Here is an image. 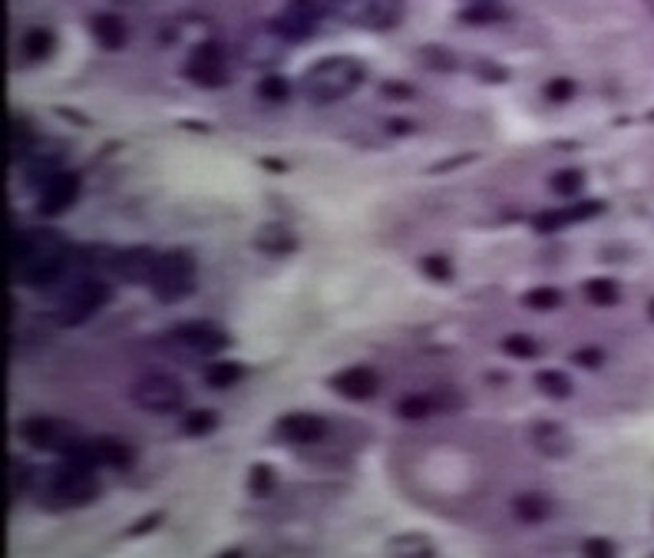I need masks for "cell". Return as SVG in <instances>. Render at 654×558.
<instances>
[{
    "mask_svg": "<svg viewBox=\"0 0 654 558\" xmlns=\"http://www.w3.org/2000/svg\"><path fill=\"white\" fill-rule=\"evenodd\" d=\"M73 251L70 238L53 225L27 228L13 244V275L24 288H50L70 271Z\"/></svg>",
    "mask_w": 654,
    "mask_h": 558,
    "instance_id": "6da1fadb",
    "label": "cell"
},
{
    "mask_svg": "<svg viewBox=\"0 0 654 558\" xmlns=\"http://www.w3.org/2000/svg\"><path fill=\"white\" fill-rule=\"evenodd\" d=\"M100 496H103V482L96 469H83L63 459L47 476V482L36 489V506L47 512H70L93 506Z\"/></svg>",
    "mask_w": 654,
    "mask_h": 558,
    "instance_id": "7a4b0ae2",
    "label": "cell"
},
{
    "mask_svg": "<svg viewBox=\"0 0 654 558\" xmlns=\"http://www.w3.org/2000/svg\"><path fill=\"white\" fill-rule=\"evenodd\" d=\"M367 67L354 57H324L301 76V93L311 106H331L363 86Z\"/></svg>",
    "mask_w": 654,
    "mask_h": 558,
    "instance_id": "3957f363",
    "label": "cell"
},
{
    "mask_svg": "<svg viewBox=\"0 0 654 558\" xmlns=\"http://www.w3.org/2000/svg\"><path fill=\"white\" fill-rule=\"evenodd\" d=\"M199 288V258L192 255V248H172L159 255L156 275L149 281V291L156 294V301L163 304H179L192 298Z\"/></svg>",
    "mask_w": 654,
    "mask_h": 558,
    "instance_id": "277c9868",
    "label": "cell"
},
{
    "mask_svg": "<svg viewBox=\"0 0 654 558\" xmlns=\"http://www.w3.org/2000/svg\"><path fill=\"white\" fill-rule=\"evenodd\" d=\"M109 301H113V284L109 281L80 278L67 291V298L60 301L57 311H53V321L60 327H83L86 321H93Z\"/></svg>",
    "mask_w": 654,
    "mask_h": 558,
    "instance_id": "5b68a950",
    "label": "cell"
},
{
    "mask_svg": "<svg viewBox=\"0 0 654 558\" xmlns=\"http://www.w3.org/2000/svg\"><path fill=\"white\" fill-rule=\"evenodd\" d=\"M17 436L36 450V453H57V456H67L83 440L80 426H73L67 419H57V417H24L17 423Z\"/></svg>",
    "mask_w": 654,
    "mask_h": 558,
    "instance_id": "8992f818",
    "label": "cell"
},
{
    "mask_svg": "<svg viewBox=\"0 0 654 558\" xmlns=\"http://www.w3.org/2000/svg\"><path fill=\"white\" fill-rule=\"evenodd\" d=\"M129 400L146 413H179L186 407V387L172 373H146L129 387Z\"/></svg>",
    "mask_w": 654,
    "mask_h": 558,
    "instance_id": "52a82bcc",
    "label": "cell"
},
{
    "mask_svg": "<svg viewBox=\"0 0 654 558\" xmlns=\"http://www.w3.org/2000/svg\"><path fill=\"white\" fill-rule=\"evenodd\" d=\"M407 0H340L338 17L357 30H394L403 20Z\"/></svg>",
    "mask_w": 654,
    "mask_h": 558,
    "instance_id": "ba28073f",
    "label": "cell"
},
{
    "mask_svg": "<svg viewBox=\"0 0 654 558\" xmlns=\"http://www.w3.org/2000/svg\"><path fill=\"white\" fill-rule=\"evenodd\" d=\"M186 76L195 86H205V90L228 86L232 73H228V60H225L222 44L219 40H205V44H199V47L192 50V57L186 63Z\"/></svg>",
    "mask_w": 654,
    "mask_h": 558,
    "instance_id": "9c48e42d",
    "label": "cell"
},
{
    "mask_svg": "<svg viewBox=\"0 0 654 558\" xmlns=\"http://www.w3.org/2000/svg\"><path fill=\"white\" fill-rule=\"evenodd\" d=\"M83 192V175L73 172V169H60L47 186L36 192V215L40 219H60L80 202Z\"/></svg>",
    "mask_w": 654,
    "mask_h": 558,
    "instance_id": "30bf717a",
    "label": "cell"
},
{
    "mask_svg": "<svg viewBox=\"0 0 654 558\" xmlns=\"http://www.w3.org/2000/svg\"><path fill=\"white\" fill-rule=\"evenodd\" d=\"M156 265H159V251H156V248H149V244H132V248H119L116 255H113L109 271H113L123 284L149 288L152 275H156Z\"/></svg>",
    "mask_w": 654,
    "mask_h": 558,
    "instance_id": "8fae6325",
    "label": "cell"
},
{
    "mask_svg": "<svg viewBox=\"0 0 654 558\" xmlns=\"http://www.w3.org/2000/svg\"><path fill=\"white\" fill-rule=\"evenodd\" d=\"M602 211H605V202H598V198H569V205H562V209L538 211L536 219H532V228L538 235H552L569 228V225H578V221L598 219Z\"/></svg>",
    "mask_w": 654,
    "mask_h": 558,
    "instance_id": "7c38bea8",
    "label": "cell"
},
{
    "mask_svg": "<svg viewBox=\"0 0 654 558\" xmlns=\"http://www.w3.org/2000/svg\"><path fill=\"white\" fill-rule=\"evenodd\" d=\"M275 433H278L281 442H291V446H315L331 433V423H327L321 413H307V410H294V413H284V417L275 419Z\"/></svg>",
    "mask_w": 654,
    "mask_h": 558,
    "instance_id": "4fadbf2b",
    "label": "cell"
},
{
    "mask_svg": "<svg viewBox=\"0 0 654 558\" xmlns=\"http://www.w3.org/2000/svg\"><path fill=\"white\" fill-rule=\"evenodd\" d=\"M327 387L344 400H351V403H367L380 394V373L367 363H354V367H344V371L334 373L327 380Z\"/></svg>",
    "mask_w": 654,
    "mask_h": 558,
    "instance_id": "5bb4252c",
    "label": "cell"
},
{
    "mask_svg": "<svg viewBox=\"0 0 654 558\" xmlns=\"http://www.w3.org/2000/svg\"><path fill=\"white\" fill-rule=\"evenodd\" d=\"M172 338L179 344H186L188 350H199V354H222L235 344L232 334L225 327L211 324V321H186L172 331Z\"/></svg>",
    "mask_w": 654,
    "mask_h": 558,
    "instance_id": "9a60e30c",
    "label": "cell"
},
{
    "mask_svg": "<svg viewBox=\"0 0 654 558\" xmlns=\"http://www.w3.org/2000/svg\"><path fill=\"white\" fill-rule=\"evenodd\" d=\"M532 446L549 459H562L575 450V440L569 426L559 419H538V423H532Z\"/></svg>",
    "mask_w": 654,
    "mask_h": 558,
    "instance_id": "2e32d148",
    "label": "cell"
},
{
    "mask_svg": "<svg viewBox=\"0 0 654 558\" xmlns=\"http://www.w3.org/2000/svg\"><path fill=\"white\" fill-rule=\"evenodd\" d=\"M255 248L261 255H291L294 248H298V235L284 225V221H268V225H261L255 232Z\"/></svg>",
    "mask_w": 654,
    "mask_h": 558,
    "instance_id": "e0dca14e",
    "label": "cell"
},
{
    "mask_svg": "<svg viewBox=\"0 0 654 558\" xmlns=\"http://www.w3.org/2000/svg\"><path fill=\"white\" fill-rule=\"evenodd\" d=\"M513 515L526 525H542L552 515V499L549 496H542V492H536V489L519 492L513 499Z\"/></svg>",
    "mask_w": 654,
    "mask_h": 558,
    "instance_id": "ac0fdd59",
    "label": "cell"
},
{
    "mask_svg": "<svg viewBox=\"0 0 654 558\" xmlns=\"http://www.w3.org/2000/svg\"><path fill=\"white\" fill-rule=\"evenodd\" d=\"M90 30H93L96 44L103 50H119L126 44V24L119 20L116 13H96L90 20Z\"/></svg>",
    "mask_w": 654,
    "mask_h": 558,
    "instance_id": "d6986e66",
    "label": "cell"
},
{
    "mask_svg": "<svg viewBox=\"0 0 654 558\" xmlns=\"http://www.w3.org/2000/svg\"><path fill=\"white\" fill-rule=\"evenodd\" d=\"M245 373H248L245 363L215 361V363H209V367H205V373H202V377H205V384H209L211 390H228V387L242 384V380H245Z\"/></svg>",
    "mask_w": 654,
    "mask_h": 558,
    "instance_id": "ffe728a7",
    "label": "cell"
},
{
    "mask_svg": "<svg viewBox=\"0 0 654 558\" xmlns=\"http://www.w3.org/2000/svg\"><path fill=\"white\" fill-rule=\"evenodd\" d=\"M536 390L542 396H549V400H569L575 394L572 380H569V373L565 371H555V367H546V371H538L536 377Z\"/></svg>",
    "mask_w": 654,
    "mask_h": 558,
    "instance_id": "44dd1931",
    "label": "cell"
},
{
    "mask_svg": "<svg viewBox=\"0 0 654 558\" xmlns=\"http://www.w3.org/2000/svg\"><path fill=\"white\" fill-rule=\"evenodd\" d=\"M433 413H440V400H436V394H410L397 403V417L410 419V423L427 419V417H433Z\"/></svg>",
    "mask_w": 654,
    "mask_h": 558,
    "instance_id": "7402d4cb",
    "label": "cell"
},
{
    "mask_svg": "<svg viewBox=\"0 0 654 558\" xmlns=\"http://www.w3.org/2000/svg\"><path fill=\"white\" fill-rule=\"evenodd\" d=\"M96 446H100V456H103V466H113V469H132L136 463V453L132 446H126L123 440H113V436H96Z\"/></svg>",
    "mask_w": 654,
    "mask_h": 558,
    "instance_id": "603a6c76",
    "label": "cell"
},
{
    "mask_svg": "<svg viewBox=\"0 0 654 558\" xmlns=\"http://www.w3.org/2000/svg\"><path fill=\"white\" fill-rule=\"evenodd\" d=\"M222 426V413H215V410H188L186 417H182V433L186 436H209Z\"/></svg>",
    "mask_w": 654,
    "mask_h": 558,
    "instance_id": "cb8c5ba5",
    "label": "cell"
},
{
    "mask_svg": "<svg viewBox=\"0 0 654 558\" xmlns=\"http://www.w3.org/2000/svg\"><path fill=\"white\" fill-rule=\"evenodd\" d=\"M582 294L588 298V304L611 307V304H618L621 288H618V281H611V278H588L582 284Z\"/></svg>",
    "mask_w": 654,
    "mask_h": 558,
    "instance_id": "d4e9b609",
    "label": "cell"
},
{
    "mask_svg": "<svg viewBox=\"0 0 654 558\" xmlns=\"http://www.w3.org/2000/svg\"><path fill=\"white\" fill-rule=\"evenodd\" d=\"M275 486H278V469H275L271 463H255L251 469H248V492H251L255 499L271 496Z\"/></svg>",
    "mask_w": 654,
    "mask_h": 558,
    "instance_id": "484cf974",
    "label": "cell"
},
{
    "mask_svg": "<svg viewBox=\"0 0 654 558\" xmlns=\"http://www.w3.org/2000/svg\"><path fill=\"white\" fill-rule=\"evenodd\" d=\"M549 188L562 198H578L585 188V172L582 169H559V172H552Z\"/></svg>",
    "mask_w": 654,
    "mask_h": 558,
    "instance_id": "4316f807",
    "label": "cell"
},
{
    "mask_svg": "<svg viewBox=\"0 0 654 558\" xmlns=\"http://www.w3.org/2000/svg\"><path fill=\"white\" fill-rule=\"evenodd\" d=\"M499 347H503V354L515 357V361H536V357H542V344L536 338H529V334H506Z\"/></svg>",
    "mask_w": 654,
    "mask_h": 558,
    "instance_id": "83f0119b",
    "label": "cell"
},
{
    "mask_svg": "<svg viewBox=\"0 0 654 558\" xmlns=\"http://www.w3.org/2000/svg\"><path fill=\"white\" fill-rule=\"evenodd\" d=\"M562 301H565V294L559 288H552V284H538V288H529L522 294V304H526L529 311H555Z\"/></svg>",
    "mask_w": 654,
    "mask_h": 558,
    "instance_id": "f1b7e54d",
    "label": "cell"
},
{
    "mask_svg": "<svg viewBox=\"0 0 654 558\" xmlns=\"http://www.w3.org/2000/svg\"><path fill=\"white\" fill-rule=\"evenodd\" d=\"M390 555H436V548L430 546V538H423V535H397V538H390V546H387Z\"/></svg>",
    "mask_w": 654,
    "mask_h": 558,
    "instance_id": "f546056e",
    "label": "cell"
},
{
    "mask_svg": "<svg viewBox=\"0 0 654 558\" xmlns=\"http://www.w3.org/2000/svg\"><path fill=\"white\" fill-rule=\"evenodd\" d=\"M288 11H294L298 17H304L307 24H315L321 17H327L331 11H338V4L334 0H288Z\"/></svg>",
    "mask_w": 654,
    "mask_h": 558,
    "instance_id": "4dcf8cb0",
    "label": "cell"
},
{
    "mask_svg": "<svg viewBox=\"0 0 654 558\" xmlns=\"http://www.w3.org/2000/svg\"><path fill=\"white\" fill-rule=\"evenodd\" d=\"M53 53V34L50 30H30L24 36V57L40 63V60H47Z\"/></svg>",
    "mask_w": 654,
    "mask_h": 558,
    "instance_id": "1f68e13d",
    "label": "cell"
},
{
    "mask_svg": "<svg viewBox=\"0 0 654 558\" xmlns=\"http://www.w3.org/2000/svg\"><path fill=\"white\" fill-rule=\"evenodd\" d=\"M420 271L430 281H440V284H450V281H453V265H450V258H443V255H423Z\"/></svg>",
    "mask_w": 654,
    "mask_h": 558,
    "instance_id": "d6a6232c",
    "label": "cell"
},
{
    "mask_svg": "<svg viewBox=\"0 0 654 558\" xmlns=\"http://www.w3.org/2000/svg\"><path fill=\"white\" fill-rule=\"evenodd\" d=\"M258 96L268 100V103H284L291 96V83L284 80V76H265V80L258 83Z\"/></svg>",
    "mask_w": 654,
    "mask_h": 558,
    "instance_id": "836d02e7",
    "label": "cell"
},
{
    "mask_svg": "<svg viewBox=\"0 0 654 558\" xmlns=\"http://www.w3.org/2000/svg\"><path fill=\"white\" fill-rule=\"evenodd\" d=\"M467 24H492V20H503L506 11L503 7H492V4H479V7H469V11L459 13Z\"/></svg>",
    "mask_w": 654,
    "mask_h": 558,
    "instance_id": "e575fe53",
    "label": "cell"
},
{
    "mask_svg": "<svg viewBox=\"0 0 654 558\" xmlns=\"http://www.w3.org/2000/svg\"><path fill=\"white\" fill-rule=\"evenodd\" d=\"M542 96L549 100V103H569L575 96V83L572 80H549L546 83V90H542Z\"/></svg>",
    "mask_w": 654,
    "mask_h": 558,
    "instance_id": "d590c367",
    "label": "cell"
},
{
    "mask_svg": "<svg viewBox=\"0 0 654 558\" xmlns=\"http://www.w3.org/2000/svg\"><path fill=\"white\" fill-rule=\"evenodd\" d=\"M569 361H572L575 367H582V371H598V367L605 363V354L598 347H582V350H575Z\"/></svg>",
    "mask_w": 654,
    "mask_h": 558,
    "instance_id": "8d00e7d4",
    "label": "cell"
},
{
    "mask_svg": "<svg viewBox=\"0 0 654 558\" xmlns=\"http://www.w3.org/2000/svg\"><path fill=\"white\" fill-rule=\"evenodd\" d=\"M163 525V512H149V515H142V519H136V522L126 529V538H140V535H149L156 532Z\"/></svg>",
    "mask_w": 654,
    "mask_h": 558,
    "instance_id": "74e56055",
    "label": "cell"
},
{
    "mask_svg": "<svg viewBox=\"0 0 654 558\" xmlns=\"http://www.w3.org/2000/svg\"><path fill=\"white\" fill-rule=\"evenodd\" d=\"M479 152H463V155H450V159H443V163H433L430 172H450V169H456V165H469L476 163Z\"/></svg>",
    "mask_w": 654,
    "mask_h": 558,
    "instance_id": "f35d334b",
    "label": "cell"
},
{
    "mask_svg": "<svg viewBox=\"0 0 654 558\" xmlns=\"http://www.w3.org/2000/svg\"><path fill=\"white\" fill-rule=\"evenodd\" d=\"M380 90H384V96H390V100H413V86H407V83H384Z\"/></svg>",
    "mask_w": 654,
    "mask_h": 558,
    "instance_id": "ab89813d",
    "label": "cell"
},
{
    "mask_svg": "<svg viewBox=\"0 0 654 558\" xmlns=\"http://www.w3.org/2000/svg\"><path fill=\"white\" fill-rule=\"evenodd\" d=\"M585 555H615V546L605 538H588L585 542Z\"/></svg>",
    "mask_w": 654,
    "mask_h": 558,
    "instance_id": "60d3db41",
    "label": "cell"
},
{
    "mask_svg": "<svg viewBox=\"0 0 654 558\" xmlns=\"http://www.w3.org/2000/svg\"><path fill=\"white\" fill-rule=\"evenodd\" d=\"M479 80L503 83V80H509V73H506V70H496V67H483V70H479Z\"/></svg>",
    "mask_w": 654,
    "mask_h": 558,
    "instance_id": "b9f144b4",
    "label": "cell"
},
{
    "mask_svg": "<svg viewBox=\"0 0 654 558\" xmlns=\"http://www.w3.org/2000/svg\"><path fill=\"white\" fill-rule=\"evenodd\" d=\"M258 165H265L268 172H288V163H284V159H271V155H261Z\"/></svg>",
    "mask_w": 654,
    "mask_h": 558,
    "instance_id": "7bdbcfd3",
    "label": "cell"
},
{
    "mask_svg": "<svg viewBox=\"0 0 654 558\" xmlns=\"http://www.w3.org/2000/svg\"><path fill=\"white\" fill-rule=\"evenodd\" d=\"M387 129H390V132H397V136H403V132H413V123H407V119H390Z\"/></svg>",
    "mask_w": 654,
    "mask_h": 558,
    "instance_id": "ee69618b",
    "label": "cell"
},
{
    "mask_svg": "<svg viewBox=\"0 0 654 558\" xmlns=\"http://www.w3.org/2000/svg\"><path fill=\"white\" fill-rule=\"evenodd\" d=\"M651 317H654V304H651Z\"/></svg>",
    "mask_w": 654,
    "mask_h": 558,
    "instance_id": "f6af8a7d",
    "label": "cell"
}]
</instances>
